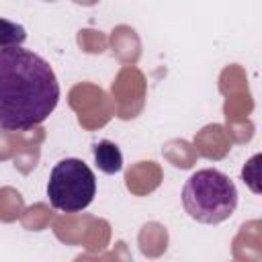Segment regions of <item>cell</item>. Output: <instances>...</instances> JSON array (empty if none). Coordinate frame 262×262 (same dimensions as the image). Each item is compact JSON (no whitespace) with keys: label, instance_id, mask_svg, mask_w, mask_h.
Returning a JSON list of instances; mask_svg holds the SVG:
<instances>
[{"label":"cell","instance_id":"1","mask_svg":"<svg viewBox=\"0 0 262 262\" xmlns=\"http://www.w3.org/2000/svg\"><path fill=\"white\" fill-rule=\"evenodd\" d=\"M59 82L49 61L31 49H0V127L25 131L57 106Z\"/></svg>","mask_w":262,"mask_h":262},{"label":"cell","instance_id":"2","mask_svg":"<svg viewBox=\"0 0 262 262\" xmlns=\"http://www.w3.org/2000/svg\"><path fill=\"white\" fill-rule=\"evenodd\" d=\"M182 205L194 221L217 225L235 213L237 188L227 174L215 168L196 170L182 186Z\"/></svg>","mask_w":262,"mask_h":262},{"label":"cell","instance_id":"3","mask_svg":"<svg viewBox=\"0 0 262 262\" xmlns=\"http://www.w3.org/2000/svg\"><path fill=\"white\" fill-rule=\"evenodd\" d=\"M96 194L94 172L78 158L57 162L49 174L47 196L53 209L63 213H80Z\"/></svg>","mask_w":262,"mask_h":262},{"label":"cell","instance_id":"4","mask_svg":"<svg viewBox=\"0 0 262 262\" xmlns=\"http://www.w3.org/2000/svg\"><path fill=\"white\" fill-rule=\"evenodd\" d=\"M92 154H94V162H96L100 172H104V174L121 172V168H123V154H121V149H119V145L115 141L102 139V141L94 143Z\"/></svg>","mask_w":262,"mask_h":262},{"label":"cell","instance_id":"5","mask_svg":"<svg viewBox=\"0 0 262 262\" xmlns=\"http://www.w3.org/2000/svg\"><path fill=\"white\" fill-rule=\"evenodd\" d=\"M27 41V31L23 25L12 23L8 18H0V49L18 47Z\"/></svg>","mask_w":262,"mask_h":262}]
</instances>
